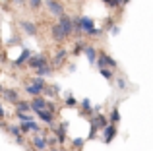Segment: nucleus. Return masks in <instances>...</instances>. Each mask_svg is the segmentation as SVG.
<instances>
[{
  "label": "nucleus",
  "instance_id": "nucleus-11",
  "mask_svg": "<svg viewBox=\"0 0 153 151\" xmlns=\"http://www.w3.org/2000/svg\"><path fill=\"white\" fill-rule=\"evenodd\" d=\"M47 144H49V141L45 140V136H43V134H37V136H33V145H35V149L37 151H45V147H47Z\"/></svg>",
  "mask_w": 153,
  "mask_h": 151
},
{
  "label": "nucleus",
  "instance_id": "nucleus-7",
  "mask_svg": "<svg viewBox=\"0 0 153 151\" xmlns=\"http://www.w3.org/2000/svg\"><path fill=\"white\" fill-rule=\"evenodd\" d=\"M51 31H52V39H54L56 43H62L64 39L68 37V33H66V31L62 29V27H60V23H56V25H52V27H51Z\"/></svg>",
  "mask_w": 153,
  "mask_h": 151
},
{
  "label": "nucleus",
  "instance_id": "nucleus-21",
  "mask_svg": "<svg viewBox=\"0 0 153 151\" xmlns=\"http://www.w3.org/2000/svg\"><path fill=\"white\" fill-rule=\"evenodd\" d=\"M99 72L105 79H108V81H112V70L111 68H99Z\"/></svg>",
  "mask_w": 153,
  "mask_h": 151
},
{
  "label": "nucleus",
  "instance_id": "nucleus-39",
  "mask_svg": "<svg viewBox=\"0 0 153 151\" xmlns=\"http://www.w3.org/2000/svg\"><path fill=\"white\" fill-rule=\"evenodd\" d=\"M54 151H56V149H54Z\"/></svg>",
  "mask_w": 153,
  "mask_h": 151
},
{
  "label": "nucleus",
  "instance_id": "nucleus-27",
  "mask_svg": "<svg viewBox=\"0 0 153 151\" xmlns=\"http://www.w3.org/2000/svg\"><path fill=\"white\" fill-rule=\"evenodd\" d=\"M108 8H120L122 6V0H103Z\"/></svg>",
  "mask_w": 153,
  "mask_h": 151
},
{
  "label": "nucleus",
  "instance_id": "nucleus-35",
  "mask_svg": "<svg viewBox=\"0 0 153 151\" xmlns=\"http://www.w3.org/2000/svg\"><path fill=\"white\" fill-rule=\"evenodd\" d=\"M118 33H120V27L114 25V27H112V35H118Z\"/></svg>",
  "mask_w": 153,
  "mask_h": 151
},
{
  "label": "nucleus",
  "instance_id": "nucleus-5",
  "mask_svg": "<svg viewBox=\"0 0 153 151\" xmlns=\"http://www.w3.org/2000/svg\"><path fill=\"white\" fill-rule=\"evenodd\" d=\"M58 23H60V27H62V29L66 31L68 35H72V31H74V19L68 18L66 14H62V16L58 18Z\"/></svg>",
  "mask_w": 153,
  "mask_h": 151
},
{
  "label": "nucleus",
  "instance_id": "nucleus-9",
  "mask_svg": "<svg viewBox=\"0 0 153 151\" xmlns=\"http://www.w3.org/2000/svg\"><path fill=\"white\" fill-rule=\"evenodd\" d=\"M41 109H47V99H43L41 95H37V97H33V101H31V110L37 113V110H41Z\"/></svg>",
  "mask_w": 153,
  "mask_h": 151
},
{
  "label": "nucleus",
  "instance_id": "nucleus-31",
  "mask_svg": "<svg viewBox=\"0 0 153 151\" xmlns=\"http://www.w3.org/2000/svg\"><path fill=\"white\" fill-rule=\"evenodd\" d=\"M101 33H103V31L99 29V27H93V29H91V31H89V33H87V35H91V37H99V35H101Z\"/></svg>",
  "mask_w": 153,
  "mask_h": 151
},
{
  "label": "nucleus",
  "instance_id": "nucleus-2",
  "mask_svg": "<svg viewBox=\"0 0 153 151\" xmlns=\"http://www.w3.org/2000/svg\"><path fill=\"white\" fill-rule=\"evenodd\" d=\"M27 64H29V68L37 70V68H41V66L49 64V58H47L45 54H31V58L27 60Z\"/></svg>",
  "mask_w": 153,
  "mask_h": 151
},
{
  "label": "nucleus",
  "instance_id": "nucleus-17",
  "mask_svg": "<svg viewBox=\"0 0 153 151\" xmlns=\"http://www.w3.org/2000/svg\"><path fill=\"white\" fill-rule=\"evenodd\" d=\"M29 58H31V53L25 49V50H23V53H22V54H19V56L14 60V66H22V64H25V62L29 60Z\"/></svg>",
  "mask_w": 153,
  "mask_h": 151
},
{
  "label": "nucleus",
  "instance_id": "nucleus-12",
  "mask_svg": "<svg viewBox=\"0 0 153 151\" xmlns=\"http://www.w3.org/2000/svg\"><path fill=\"white\" fill-rule=\"evenodd\" d=\"M0 93H2L4 97H6V101L14 103V105H16V103L19 101V99H18V91H16V89H6V87H4V89L0 91Z\"/></svg>",
  "mask_w": 153,
  "mask_h": 151
},
{
  "label": "nucleus",
  "instance_id": "nucleus-3",
  "mask_svg": "<svg viewBox=\"0 0 153 151\" xmlns=\"http://www.w3.org/2000/svg\"><path fill=\"white\" fill-rule=\"evenodd\" d=\"M95 64H97L99 68H116V62L112 60V58L108 56L107 53H99L97 62H95Z\"/></svg>",
  "mask_w": 153,
  "mask_h": 151
},
{
  "label": "nucleus",
  "instance_id": "nucleus-29",
  "mask_svg": "<svg viewBox=\"0 0 153 151\" xmlns=\"http://www.w3.org/2000/svg\"><path fill=\"white\" fill-rule=\"evenodd\" d=\"M97 132H99V128L93 124V122H91V132H89V136H87V140H93V138H95V134H97Z\"/></svg>",
  "mask_w": 153,
  "mask_h": 151
},
{
  "label": "nucleus",
  "instance_id": "nucleus-14",
  "mask_svg": "<svg viewBox=\"0 0 153 151\" xmlns=\"http://www.w3.org/2000/svg\"><path fill=\"white\" fill-rule=\"evenodd\" d=\"M83 54L87 56V60H89V64H95L97 62V56H99V53L93 49V47H85V50H83Z\"/></svg>",
  "mask_w": 153,
  "mask_h": 151
},
{
  "label": "nucleus",
  "instance_id": "nucleus-23",
  "mask_svg": "<svg viewBox=\"0 0 153 151\" xmlns=\"http://www.w3.org/2000/svg\"><path fill=\"white\" fill-rule=\"evenodd\" d=\"M82 110H83V113H93V107H91L89 99H83V101H82Z\"/></svg>",
  "mask_w": 153,
  "mask_h": 151
},
{
  "label": "nucleus",
  "instance_id": "nucleus-13",
  "mask_svg": "<svg viewBox=\"0 0 153 151\" xmlns=\"http://www.w3.org/2000/svg\"><path fill=\"white\" fill-rule=\"evenodd\" d=\"M19 27H22L27 35H37V25H35L33 21H19Z\"/></svg>",
  "mask_w": 153,
  "mask_h": 151
},
{
  "label": "nucleus",
  "instance_id": "nucleus-36",
  "mask_svg": "<svg viewBox=\"0 0 153 151\" xmlns=\"http://www.w3.org/2000/svg\"><path fill=\"white\" fill-rule=\"evenodd\" d=\"M4 116H6V110H4L2 107H0V118H4Z\"/></svg>",
  "mask_w": 153,
  "mask_h": 151
},
{
  "label": "nucleus",
  "instance_id": "nucleus-20",
  "mask_svg": "<svg viewBox=\"0 0 153 151\" xmlns=\"http://www.w3.org/2000/svg\"><path fill=\"white\" fill-rule=\"evenodd\" d=\"M51 72H52V70H51V66H49V64H47V66H41V68L35 70V74L41 76V78H43V76H51Z\"/></svg>",
  "mask_w": 153,
  "mask_h": 151
},
{
  "label": "nucleus",
  "instance_id": "nucleus-4",
  "mask_svg": "<svg viewBox=\"0 0 153 151\" xmlns=\"http://www.w3.org/2000/svg\"><path fill=\"white\" fill-rule=\"evenodd\" d=\"M114 136H116V126L112 124V122H108L103 128V141L105 144H111V141L114 140Z\"/></svg>",
  "mask_w": 153,
  "mask_h": 151
},
{
  "label": "nucleus",
  "instance_id": "nucleus-19",
  "mask_svg": "<svg viewBox=\"0 0 153 151\" xmlns=\"http://www.w3.org/2000/svg\"><path fill=\"white\" fill-rule=\"evenodd\" d=\"M66 56H68L66 50H58V53H56V56H54V64H62V62L66 60Z\"/></svg>",
  "mask_w": 153,
  "mask_h": 151
},
{
  "label": "nucleus",
  "instance_id": "nucleus-33",
  "mask_svg": "<svg viewBox=\"0 0 153 151\" xmlns=\"http://www.w3.org/2000/svg\"><path fill=\"white\" fill-rule=\"evenodd\" d=\"M116 85H118V89H126V81H124L122 78H120L118 81H116Z\"/></svg>",
  "mask_w": 153,
  "mask_h": 151
},
{
  "label": "nucleus",
  "instance_id": "nucleus-1",
  "mask_svg": "<svg viewBox=\"0 0 153 151\" xmlns=\"http://www.w3.org/2000/svg\"><path fill=\"white\" fill-rule=\"evenodd\" d=\"M93 27H95V21L91 18H85V16H82V18H74V29L79 31V33L87 35Z\"/></svg>",
  "mask_w": 153,
  "mask_h": 151
},
{
  "label": "nucleus",
  "instance_id": "nucleus-15",
  "mask_svg": "<svg viewBox=\"0 0 153 151\" xmlns=\"http://www.w3.org/2000/svg\"><path fill=\"white\" fill-rule=\"evenodd\" d=\"M108 122H111V120H108V116H105V114H97V116H95V118H93V124H95V126H97V128H99V130H103V128H105V126H107V124H108Z\"/></svg>",
  "mask_w": 153,
  "mask_h": 151
},
{
  "label": "nucleus",
  "instance_id": "nucleus-8",
  "mask_svg": "<svg viewBox=\"0 0 153 151\" xmlns=\"http://www.w3.org/2000/svg\"><path fill=\"white\" fill-rule=\"evenodd\" d=\"M35 114H37V116L41 118L45 124H52V118H54V113H52V110H49V109H41V110H37Z\"/></svg>",
  "mask_w": 153,
  "mask_h": 151
},
{
  "label": "nucleus",
  "instance_id": "nucleus-25",
  "mask_svg": "<svg viewBox=\"0 0 153 151\" xmlns=\"http://www.w3.org/2000/svg\"><path fill=\"white\" fill-rule=\"evenodd\" d=\"M16 116H18L19 122H29V120H33V116H29L27 113H16Z\"/></svg>",
  "mask_w": 153,
  "mask_h": 151
},
{
  "label": "nucleus",
  "instance_id": "nucleus-32",
  "mask_svg": "<svg viewBox=\"0 0 153 151\" xmlns=\"http://www.w3.org/2000/svg\"><path fill=\"white\" fill-rule=\"evenodd\" d=\"M47 109H49V110H52V113H56V105H54L52 101H47Z\"/></svg>",
  "mask_w": 153,
  "mask_h": 151
},
{
  "label": "nucleus",
  "instance_id": "nucleus-6",
  "mask_svg": "<svg viewBox=\"0 0 153 151\" xmlns=\"http://www.w3.org/2000/svg\"><path fill=\"white\" fill-rule=\"evenodd\" d=\"M47 8H49V12H51V14L58 16V18L64 14V6L58 2V0H47Z\"/></svg>",
  "mask_w": 153,
  "mask_h": 151
},
{
  "label": "nucleus",
  "instance_id": "nucleus-16",
  "mask_svg": "<svg viewBox=\"0 0 153 151\" xmlns=\"http://www.w3.org/2000/svg\"><path fill=\"white\" fill-rule=\"evenodd\" d=\"M66 128H68V124H60V128L54 130L56 141H58V144H64V140H66Z\"/></svg>",
  "mask_w": 153,
  "mask_h": 151
},
{
  "label": "nucleus",
  "instance_id": "nucleus-22",
  "mask_svg": "<svg viewBox=\"0 0 153 151\" xmlns=\"http://www.w3.org/2000/svg\"><path fill=\"white\" fill-rule=\"evenodd\" d=\"M108 120H111L112 124H116V122L120 120V113H118V109H116V107L112 109V113H111V116H108Z\"/></svg>",
  "mask_w": 153,
  "mask_h": 151
},
{
  "label": "nucleus",
  "instance_id": "nucleus-30",
  "mask_svg": "<svg viewBox=\"0 0 153 151\" xmlns=\"http://www.w3.org/2000/svg\"><path fill=\"white\" fill-rule=\"evenodd\" d=\"M72 144H74V147H76V149H79V147H83V144H85V140H82V138H76V140L72 141Z\"/></svg>",
  "mask_w": 153,
  "mask_h": 151
},
{
  "label": "nucleus",
  "instance_id": "nucleus-18",
  "mask_svg": "<svg viewBox=\"0 0 153 151\" xmlns=\"http://www.w3.org/2000/svg\"><path fill=\"white\" fill-rule=\"evenodd\" d=\"M27 110H31V103H27V101L16 103V113H27Z\"/></svg>",
  "mask_w": 153,
  "mask_h": 151
},
{
  "label": "nucleus",
  "instance_id": "nucleus-26",
  "mask_svg": "<svg viewBox=\"0 0 153 151\" xmlns=\"http://www.w3.org/2000/svg\"><path fill=\"white\" fill-rule=\"evenodd\" d=\"M8 132H10L14 138H18V136H22V126H10V128H8Z\"/></svg>",
  "mask_w": 153,
  "mask_h": 151
},
{
  "label": "nucleus",
  "instance_id": "nucleus-10",
  "mask_svg": "<svg viewBox=\"0 0 153 151\" xmlns=\"http://www.w3.org/2000/svg\"><path fill=\"white\" fill-rule=\"evenodd\" d=\"M45 87H47V85H39V83L33 81V83H29V85L25 87V91H27L29 95H33V97H37V95L43 93V89H45Z\"/></svg>",
  "mask_w": 153,
  "mask_h": 151
},
{
  "label": "nucleus",
  "instance_id": "nucleus-37",
  "mask_svg": "<svg viewBox=\"0 0 153 151\" xmlns=\"http://www.w3.org/2000/svg\"><path fill=\"white\" fill-rule=\"evenodd\" d=\"M128 2H130V0H122V6H126V4H128Z\"/></svg>",
  "mask_w": 153,
  "mask_h": 151
},
{
  "label": "nucleus",
  "instance_id": "nucleus-38",
  "mask_svg": "<svg viewBox=\"0 0 153 151\" xmlns=\"http://www.w3.org/2000/svg\"><path fill=\"white\" fill-rule=\"evenodd\" d=\"M41 151H43V149H41Z\"/></svg>",
  "mask_w": 153,
  "mask_h": 151
},
{
  "label": "nucleus",
  "instance_id": "nucleus-24",
  "mask_svg": "<svg viewBox=\"0 0 153 151\" xmlns=\"http://www.w3.org/2000/svg\"><path fill=\"white\" fill-rule=\"evenodd\" d=\"M83 50H85V45H83L82 41H78V43H76V47H74V54H76V56H79Z\"/></svg>",
  "mask_w": 153,
  "mask_h": 151
},
{
  "label": "nucleus",
  "instance_id": "nucleus-34",
  "mask_svg": "<svg viewBox=\"0 0 153 151\" xmlns=\"http://www.w3.org/2000/svg\"><path fill=\"white\" fill-rule=\"evenodd\" d=\"M29 4L33 8H41V0H29Z\"/></svg>",
  "mask_w": 153,
  "mask_h": 151
},
{
  "label": "nucleus",
  "instance_id": "nucleus-28",
  "mask_svg": "<svg viewBox=\"0 0 153 151\" xmlns=\"http://www.w3.org/2000/svg\"><path fill=\"white\" fill-rule=\"evenodd\" d=\"M64 105H66V107H76V105H78V101H76V99L72 97V95H68L66 101H64Z\"/></svg>",
  "mask_w": 153,
  "mask_h": 151
}]
</instances>
